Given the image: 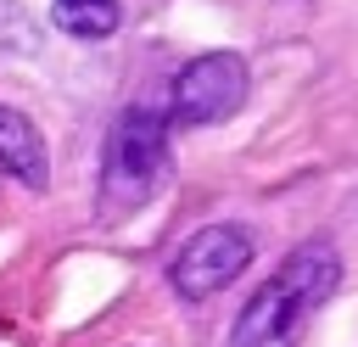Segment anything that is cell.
Segmentation results:
<instances>
[{"instance_id":"cell-5","label":"cell","mask_w":358,"mask_h":347,"mask_svg":"<svg viewBox=\"0 0 358 347\" xmlns=\"http://www.w3.org/2000/svg\"><path fill=\"white\" fill-rule=\"evenodd\" d=\"M0 168H6L17 185H28V190H45V179H50L45 140H39V129H34L17 106H0Z\"/></svg>"},{"instance_id":"cell-2","label":"cell","mask_w":358,"mask_h":347,"mask_svg":"<svg viewBox=\"0 0 358 347\" xmlns=\"http://www.w3.org/2000/svg\"><path fill=\"white\" fill-rule=\"evenodd\" d=\"M168 123L162 112L151 106H129L112 134H106V162H101V201L106 213H129L140 207L157 179H162V162H168Z\"/></svg>"},{"instance_id":"cell-4","label":"cell","mask_w":358,"mask_h":347,"mask_svg":"<svg viewBox=\"0 0 358 347\" xmlns=\"http://www.w3.org/2000/svg\"><path fill=\"white\" fill-rule=\"evenodd\" d=\"M252 263V229L246 224H201L168 263V285L185 302H201L213 291H224L229 280H241V269Z\"/></svg>"},{"instance_id":"cell-6","label":"cell","mask_w":358,"mask_h":347,"mask_svg":"<svg viewBox=\"0 0 358 347\" xmlns=\"http://www.w3.org/2000/svg\"><path fill=\"white\" fill-rule=\"evenodd\" d=\"M50 22L73 39H106L117 34V0H56Z\"/></svg>"},{"instance_id":"cell-1","label":"cell","mask_w":358,"mask_h":347,"mask_svg":"<svg viewBox=\"0 0 358 347\" xmlns=\"http://www.w3.org/2000/svg\"><path fill=\"white\" fill-rule=\"evenodd\" d=\"M336 280H341L336 246L302 241V246H296V252L241 302V313H235L224 347H296L302 319L336 291Z\"/></svg>"},{"instance_id":"cell-3","label":"cell","mask_w":358,"mask_h":347,"mask_svg":"<svg viewBox=\"0 0 358 347\" xmlns=\"http://www.w3.org/2000/svg\"><path fill=\"white\" fill-rule=\"evenodd\" d=\"M246 62L235 50H207L196 56L179 78H173V95H168V118L185 123V129H201V123H224L246 106Z\"/></svg>"}]
</instances>
